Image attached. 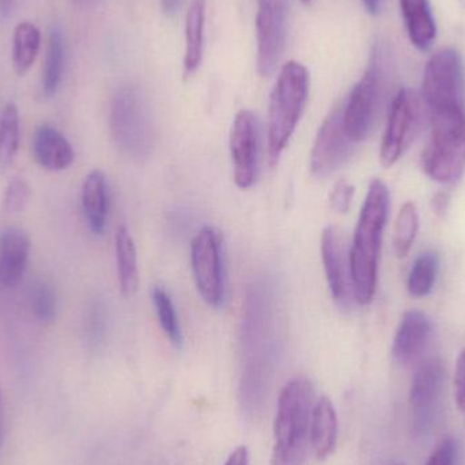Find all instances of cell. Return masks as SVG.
<instances>
[{
    "instance_id": "obj_1",
    "label": "cell",
    "mask_w": 465,
    "mask_h": 465,
    "mask_svg": "<svg viewBox=\"0 0 465 465\" xmlns=\"http://www.w3.org/2000/svg\"><path fill=\"white\" fill-rule=\"evenodd\" d=\"M390 210V191L381 180L369 185L368 195L361 210L354 240L350 248L354 297L360 305L366 306L376 295L379 281V259L382 232L387 225Z\"/></svg>"
},
{
    "instance_id": "obj_2",
    "label": "cell",
    "mask_w": 465,
    "mask_h": 465,
    "mask_svg": "<svg viewBox=\"0 0 465 465\" xmlns=\"http://www.w3.org/2000/svg\"><path fill=\"white\" fill-rule=\"evenodd\" d=\"M313 387L306 379H292L278 399L275 442L271 465H303L311 445Z\"/></svg>"
},
{
    "instance_id": "obj_3",
    "label": "cell",
    "mask_w": 465,
    "mask_h": 465,
    "mask_svg": "<svg viewBox=\"0 0 465 465\" xmlns=\"http://www.w3.org/2000/svg\"><path fill=\"white\" fill-rule=\"evenodd\" d=\"M390 49L382 41L374 44L368 68L352 87L343 105V127L354 143L371 135L387 97L390 84Z\"/></svg>"
},
{
    "instance_id": "obj_4",
    "label": "cell",
    "mask_w": 465,
    "mask_h": 465,
    "mask_svg": "<svg viewBox=\"0 0 465 465\" xmlns=\"http://www.w3.org/2000/svg\"><path fill=\"white\" fill-rule=\"evenodd\" d=\"M309 73L305 65L290 60L279 71L268 109V150L275 163L286 149L305 111Z\"/></svg>"
},
{
    "instance_id": "obj_5",
    "label": "cell",
    "mask_w": 465,
    "mask_h": 465,
    "mask_svg": "<svg viewBox=\"0 0 465 465\" xmlns=\"http://www.w3.org/2000/svg\"><path fill=\"white\" fill-rule=\"evenodd\" d=\"M431 136L423 155V169L434 182L452 184L465 172V108L434 109Z\"/></svg>"
},
{
    "instance_id": "obj_6",
    "label": "cell",
    "mask_w": 465,
    "mask_h": 465,
    "mask_svg": "<svg viewBox=\"0 0 465 465\" xmlns=\"http://www.w3.org/2000/svg\"><path fill=\"white\" fill-rule=\"evenodd\" d=\"M112 138L117 149L133 160H144L155 144L154 120L143 94L123 87L112 98L109 114Z\"/></svg>"
},
{
    "instance_id": "obj_7",
    "label": "cell",
    "mask_w": 465,
    "mask_h": 465,
    "mask_svg": "<svg viewBox=\"0 0 465 465\" xmlns=\"http://www.w3.org/2000/svg\"><path fill=\"white\" fill-rule=\"evenodd\" d=\"M422 97L429 111L465 108V70L460 54L453 48L436 52L423 71Z\"/></svg>"
},
{
    "instance_id": "obj_8",
    "label": "cell",
    "mask_w": 465,
    "mask_h": 465,
    "mask_svg": "<svg viewBox=\"0 0 465 465\" xmlns=\"http://www.w3.org/2000/svg\"><path fill=\"white\" fill-rule=\"evenodd\" d=\"M191 265L199 294L207 305L221 308L225 303L226 276L223 241L214 228L202 229L191 243Z\"/></svg>"
},
{
    "instance_id": "obj_9",
    "label": "cell",
    "mask_w": 465,
    "mask_h": 465,
    "mask_svg": "<svg viewBox=\"0 0 465 465\" xmlns=\"http://www.w3.org/2000/svg\"><path fill=\"white\" fill-rule=\"evenodd\" d=\"M422 100L412 89L396 93L391 104L387 128L380 150V161L385 168L395 165L409 149L420 130Z\"/></svg>"
},
{
    "instance_id": "obj_10",
    "label": "cell",
    "mask_w": 465,
    "mask_h": 465,
    "mask_svg": "<svg viewBox=\"0 0 465 465\" xmlns=\"http://www.w3.org/2000/svg\"><path fill=\"white\" fill-rule=\"evenodd\" d=\"M289 0H259L256 14L257 73L268 78L275 73L286 43Z\"/></svg>"
},
{
    "instance_id": "obj_11",
    "label": "cell",
    "mask_w": 465,
    "mask_h": 465,
    "mask_svg": "<svg viewBox=\"0 0 465 465\" xmlns=\"http://www.w3.org/2000/svg\"><path fill=\"white\" fill-rule=\"evenodd\" d=\"M445 379L444 363L439 358H429L415 371L410 390V409L418 433H426L436 422L444 395Z\"/></svg>"
},
{
    "instance_id": "obj_12",
    "label": "cell",
    "mask_w": 465,
    "mask_h": 465,
    "mask_svg": "<svg viewBox=\"0 0 465 465\" xmlns=\"http://www.w3.org/2000/svg\"><path fill=\"white\" fill-rule=\"evenodd\" d=\"M259 122L253 112L235 114L231 133V155L235 185L248 190L256 183L259 172Z\"/></svg>"
},
{
    "instance_id": "obj_13",
    "label": "cell",
    "mask_w": 465,
    "mask_h": 465,
    "mask_svg": "<svg viewBox=\"0 0 465 465\" xmlns=\"http://www.w3.org/2000/svg\"><path fill=\"white\" fill-rule=\"evenodd\" d=\"M351 139L343 127V106L333 109L320 127L311 153V171L319 179L344 165L352 153Z\"/></svg>"
},
{
    "instance_id": "obj_14",
    "label": "cell",
    "mask_w": 465,
    "mask_h": 465,
    "mask_svg": "<svg viewBox=\"0 0 465 465\" xmlns=\"http://www.w3.org/2000/svg\"><path fill=\"white\" fill-rule=\"evenodd\" d=\"M322 259L333 301L339 308L349 309L355 301L350 249L346 235L336 226H328L322 232Z\"/></svg>"
},
{
    "instance_id": "obj_15",
    "label": "cell",
    "mask_w": 465,
    "mask_h": 465,
    "mask_svg": "<svg viewBox=\"0 0 465 465\" xmlns=\"http://www.w3.org/2000/svg\"><path fill=\"white\" fill-rule=\"evenodd\" d=\"M433 324L428 314L409 311L401 317L393 341L392 354L396 362L410 365L420 358L431 338Z\"/></svg>"
},
{
    "instance_id": "obj_16",
    "label": "cell",
    "mask_w": 465,
    "mask_h": 465,
    "mask_svg": "<svg viewBox=\"0 0 465 465\" xmlns=\"http://www.w3.org/2000/svg\"><path fill=\"white\" fill-rule=\"evenodd\" d=\"M30 238L22 229L10 226L0 232V284L15 287L29 262Z\"/></svg>"
},
{
    "instance_id": "obj_17",
    "label": "cell",
    "mask_w": 465,
    "mask_h": 465,
    "mask_svg": "<svg viewBox=\"0 0 465 465\" xmlns=\"http://www.w3.org/2000/svg\"><path fill=\"white\" fill-rule=\"evenodd\" d=\"M33 155L41 168L60 172L70 168L75 160L73 146L56 128L41 124L33 136Z\"/></svg>"
},
{
    "instance_id": "obj_18",
    "label": "cell",
    "mask_w": 465,
    "mask_h": 465,
    "mask_svg": "<svg viewBox=\"0 0 465 465\" xmlns=\"http://www.w3.org/2000/svg\"><path fill=\"white\" fill-rule=\"evenodd\" d=\"M82 210L90 232L101 235L105 232L108 220V183L103 172L94 169L84 177L81 193Z\"/></svg>"
},
{
    "instance_id": "obj_19",
    "label": "cell",
    "mask_w": 465,
    "mask_h": 465,
    "mask_svg": "<svg viewBox=\"0 0 465 465\" xmlns=\"http://www.w3.org/2000/svg\"><path fill=\"white\" fill-rule=\"evenodd\" d=\"M338 441V415L330 399L314 401L311 423V445L319 460L332 455Z\"/></svg>"
},
{
    "instance_id": "obj_20",
    "label": "cell",
    "mask_w": 465,
    "mask_h": 465,
    "mask_svg": "<svg viewBox=\"0 0 465 465\" xmlns=\"http://www.w3.org/2000/svg\"><path fill=\"white\" fill-rule=\"evenodd\" d=\"M407 35L415 48L428 51L437 37V24L429 0H399Z\"/></svg>"
},
{
    "instance_id": "obj_21",
    "label": "cell",
    "mask_w": 465,
    "mask_h": 465,
    "mask_svg": "<svg viewBox=\"0 0 465 465\" xmlns=\"http://www.w3.org/2000/svg\"><path fill=\"white\" fill-rule=\"evenodd\" d=\"M207 0H193L185 18L184 73L191 75L203 62Z\"/></svg>"
},
{
    "instance_id": "obj_22",
    "label": "cell",
    "mask_w": 465,
    "mask_h": 465,
    "mask_svg": "<svg viewBox=\"0 0 465 465\" xmlns=\"http://www.w3.org/2000/svg\"><path fill=\"white\" fill-rule=\"evenodd\" d=\"M117 278L123 297H133L139 287L138 254L135 241L127 226L116 232Z\"/></svg>"
},
{
    "instance_id": "obj_23",
    "label": "cell",
    "mask_w": 465,
    "mask_h": 465,
    "mask_svg": "<svg viewBox=\"0 0 465 465\" xmlns=\"http://www.w3.org/2000/svg\"><path fill=\"white\" fill-rule=\"evenodd\" d=\"M65 48L62 32L54 26L49 30L46 43L45 60H44L41 92L45 98H52L59 90L64 71Z\"/></svg>"
},
{
    "instance_id": "obj_24",
    "label": "cell",
    "mask_w": 465,
    "mask_h": 465,
    "mask_svg": "<svg viewBox=\"0 0 465 465\" xmlns=\"http://www.w3.org/2000/svg\"><path fill=\"white\" fill-rule=\"evenodd\" d=\"M41 48L40 29L32 22L16 25L13 37V65L16 75L24 76L37 60Z\"/></svg>"
},
{
    "instance_id": "obj_25",
    "label": "cell",
    "mask_w": 465,
    "mask_h": 465,
    "mask_svg": "<svg viewBox=\"0 0 465 465\" xmlns=\"http://www.w3.org/2000/svg\"><path fill=\"white\" fill-rule=\"evenodd\" d=\"M21 125L15 104L8 103L0 114V171L13 165L19 150Z\"/></svg>"
},
{
    "instance_id": "obj_26",
    "label": "cell",
    "mask_w": 465,
    "mask_h": 465,
    "mask_svg": "<svg viewBox=\"0 0 465 465\" xmlns=\"http://www.w3.org/2000/svg\"><path fill=\"white\" fill-rule=\"evenodd\" d=\"M440 271V257L436 252L428 251L420 253L410 271L407 290L414 298H423L430 294L436 284Z\"/></svg>"
},
{
    "instance_id": "obj_27",
    "label": "cell",
    "mask_w": 465,
    "mask_h": 465,
    "mask_svg": "<svg viewBox=\"0 0 465 465\" xmlns=\"http://www.w3.org/2000/svg\"><path fill=\"white\" fill-rule=\"evenodd\" d=\"M152 301L155 313H157L158 322H160L166 338L174 346H182V327H180L179 317H177L176 308H174L171 294L163 287L155 286L152 292Z\"/></svg>"
},
{
    "instance_id": "obj_28",
    "label": "cell",
    "mask_w": 465,
    "mask_h": 465,
    "mask_svg": "<svg viewBox=\"0 0 465 465\" xmlns=\"http://www.w3.org/2000/svg\"><path fill=\"white\" fill-rule=\"evenodd\" d=\"M420 229V215L417 206L411 202L404 204L396 218L393 231V246L399 257H406L414 245Z\"/></svg>"
},
{
    "instance_id": "obj_29",
    "label": "cell",
    "mask_w": 465,
    "mask_h": 465,
    "mask_svg": "<svg viewBox=\"0 0 465 465\" xmlns=\"http://www.w3.org/2000/svg\"><path fill=\"white\" fill-rule=\"evenodd\" d=\"M30 306L33 314L43 324H51L56 319L57 298L54 287L40 281L30 290Z\"/></svg>"
},
{
    "instance_id": "obj_30",
    "label": "cell",
    "mask_w": 465,
    "mask_h": 465,
    "mask_svg": "<svg viewBox=\"0 0 465 465\" xmlns=\"http://www.w3.org/2000/svg\"><path fill=\"white\" fill-rule=\"evenodd\" d=\"M84 341L90 349H95L103 343L105 336L106 313L105 306L100 300H93L87 305L84 313Z\"/></svg>"
},
{
    "instance_id": "obj_31",
    "label": "cell",
    "mask_w": 465,
    "mask_h": 465,
    "mask_svg": "<svg viewBox=\"0 0 465 465\" xmlns=\"http://www.w3.org/2000/svg\"><path fill=\"white\" fill-rule=\"evenodd\" d=\"M32 198V188L22 177H14L7 184L3 196V209L8 214H19L26 209Z\"/></svg>"
},
{
    "instance_id": "obj_32",
    "label": "cell",
    "mask_w": 465,
    "mask_h": 465,
    "mask_svg": "<svg viewBox=\"0 0 465 465\" xmlns=\"http://www.w3.org/2000/svg\"><path fill=\"white\" fill-rule=\"evenodd\" d=\"M354 193V187L349 182H339L331 193V207L338 213H349Z\"/></svg>"
},
{
    "instance_id": "obj_33",
    "label": "cell",
    "mask_w": 465,
    "mask_h": 465,
    "mask_svg": "<svg viewBox=\"0 0 465 465\" xmlns=\"http://www.w3.org/2000/svg\"><path fill=\"white\" fill-rule=\"evenodd\" d=\"M458 445L455 440L447 439L434 450L426 465H455Z\"/></svg>"
},
{
    "instance_id": "obj_34",
    "label": "cell",
    "mask_w": 465,
    "mask_h": 465,
    "mask_svg": "<svg viewBox=\"0 0 465 465\" xmlns=\"http://www.w3.org/2000/svg\"><path fill=\"white\" fill-rule=\"evenodd\" d=\"M455 391L459 409L465 417V349L459 355L458 363H456Z\"/></svg>"
},
{
    "instance_id": "obj_35",
    "label": "cell",
    "mask_w": 465,
    "mask_h": 465,
    "mask_svg": "<svg viewBox=\"0 0 465 465\" xmlns=\"http://www.w3.org/2000/svg\"><path fill=\"white\" fill-rule=\"evenodd\" d=\"M249 453L248 448L238 447L237 450H232V455L229 456L225 465H248Z\"/></svg>"
},
{
    "instance_id": "obj_36",
    "label": "cell",
    "mask_w": 465,
    "mask_h": 465,
    "mask_svg": "<svg viewBox=\"0 0 465 465\" xmlns=\"http://www.w3.org/2000/svg\"><path fill=\"white\" fill-rule=\"evenodd\" d=\"M16 5H18V0H0V21L11 18Z\"/></svg>"
},
{
    "instance_id": "obj_37",
    "label": "cell",
    "mask_w": 465,
    "mask_h": 465,
    "mask_svg": "<svg viewBox=\"0 0 465 465\" xmlns=\"http://www.w3.org/2000/svg\"><path fill=\"white\" fill-rule=\"evenodd\" d=\"M183 2L184 0H161V5H163V13L174 15L182 8Z\"/></svg>"
},
{
    "instance_id": "obj_38",
    "label": "cell",
    "mask_w": 465,
    "mask_h": 465,
    "mask_svg": "<svg viewBox=\"0 0 465 465\" xmlns=\"http://www.w3.org/2000/svg\"><path fill=\"white\" fill-rule=\"evenodd\" d=\"M362 3L365 10L373 16L379 15L384 5V0H362Z\"/></svg>"
},
{
    "instance_id": "obj_39",
    "label": "cell",
    "mask_w": 465,
    "mask_h": 465,
    "mask_svg": "<svg viewBox=\"0 0 465 465\" xmlns=\"http://www.w3.org/2000/svg\"><path fill=\"white\" fill-rule=\"evenodd\" d=\"M445 203H447V196H445L444 193H441V195H439L434 199V204H436V210L439 213L444 212Z\"/></svg>"
},
{
    "instance_id": "obj_40",
    "label": "cell",
    "mask_w": 465,
    "mask_h": 465,
    "mask_svg": "<svg viewBox=\"0 0 465 465\" xmlns=\"http://www.w3.org/2000/svg\"><path fill=\"white\" fill-rule=\"evenodd\" d=\"M73 2L78 5H94V3L97 2V0H73Z\"/></svg>"
},
{
    "instance_id": "obj_41",
    "label": "cell",
    "mask_w": 465,
    "mask_h": 465,
    "mask_svg": "<svg viewBox=\"0 0 465 465\" xmlns=\"http://www.w3.org/2000/svg\"><path fill=\"white\" fill-rule=\"evenodd\" d=\"M2 442H3V429H2V425H0V447H2Z\"/></svg>"
},
{
    "instance_id": "obj_42",
    "label": "cell",
    "mask_w": 465,
    "mask_h": 465,
    "mask_svg": "<svg viewBox=\"0 0 465 465\" xmlns=\"http://www.w3.org/2000/svg\"><path fill=\"white\" fill-rule=\"evenodd\" d=\"M301 2H302L303 5H311V3L313 2V0H301Z\"/></svg>"
},
{
    "instance_id": "obj_43",
    "label": "cell",
    "mask_w": 465,
    "mask_h": 465,
    "mask_svg": "<svg viewBox=\"0 0 465 465\" xmlns=\"http://www.w3.org/2000/svg\"><path fill=\"white\" fill-rule=\"evenodd\" d=\"M2 401H3V395H2V390H0V406H2Z\"/></svg>"
},
{
    "instance_id": "obj_44",
    "label": "cell",
    "mask_w": 465,
    "mask_h": 465,
    "mask_svg": "<svg viewBox=\"0 0 465 465\" xmlns=\"http://www.w3.org/2000/svg\"><path fill=\"white\" fill-rule=\"evenodd\" d=\"M395 465H404V464H395Z\"/></svg>"
}]
</instances>
